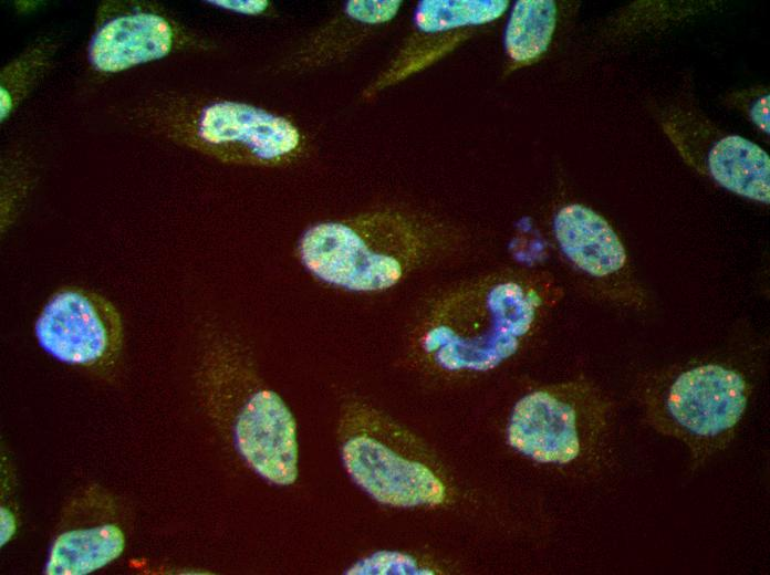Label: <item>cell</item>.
Segmentation results:
<instances>
[{"label":"cell","instance_id":"6da1fadb","mask_svg":"<svg viewBox=\"0 0 770 575\" xmlns=\"http://www.w3.org/2000/svg\"><path fill=\"white\" fill-rule=\"evenodd\" d=\"M561 295L554 279L539 271H497L464 281L427 303L416 348L444 372H488L518 353Z\"/></svg>","mask_w":770,"mask_h":575},{"label":"cell","instance_id":"7a4b0ae2","mask_svg":"<svg viewBox=\"0 0 770 575\" xmlns=\"http://www.w3.org/2000/svg\"><path fill=\"white\" fill-rule=\"evenodd\" d=\"M440 234L424 218L382 209L312 224L296 252L318 280L352 292L393 288L440 252Z\"/></svg>","mask_w":770,"mask_h":575},{"label":"cell","instance_id":"3957f363","mask_svg":"<svg viewBox=\"0 0 770 575\" xmlns=\"http://www.w3.org/2000/svg\"><path fill=\"white\" fill-rule=\"evenodd\" d=\"M753 388L739 363L712 357L643 374L634 397L644 422L686 447L696 470L735 439Z\"/></svg>","mask_w":770,"mask_h":575},{"label":"cell","instance_id":"277c9868","mask_svg":"<svg viewBox=\"0 0 770 575\" xmlns=\"http://www.w3.org/2000/svg\"><path fill=\"white\" fill-rule=\"evenodd\" d=\"M200 381L210 406L228 414L235 446L247 464L270 483H294L295 419L241 348L225 338L214 342L202 359Z\"/></svg>","mask_w":770,"mask_h":575},{"label":"cell","instance_id":"5b68a950","mask_svg":"<svg viewBox=\"0 0 770 575\" xmlns=\"http://www.w3.org/2000/svg\"><path fill=\"white\" fill-rule=\"evenodd\" d=\"M337 437L348 475L377 502L395 508L444 502L446 487L420 442L376 408L346 402Z\"/></svg>","mask_w":770,"mask_h":575},{"label":"cell","instance_id":"8992f818","mask_svg":"<svg viewBox=\"0 0 770 575\" xmlns=\"http://www.w3.org/2000/svg\"><path fill=\"white\" fill-rule=\"evenodd\" d=\"M614 406L585 380L545 385L513 406L508 443L543 464H569L589 447L602 445L613 429Z\"/></svg>","mask_w":770,"mask_h":575},{"label":"cell","instance_id":"52a82bcc","mask_svg":"<svg viewBox=\"0 0 770 575\" xmlns=\"http://www.w3.org/2000/svg\"><path fill=\"white\" fill-rule=\"evenodd\" d=\"M180 129L194 147L223 161L283 167L304 155L300 127L287 116L247 103L219 101L198 107Z\"/></svg>","mask_w":770,"mask_h":575},{"label":"cell","instance_id":"ba28073f","mask_svg":"<svg viewBox=\"0 0 770 575\" xmlns=\"http://www.w3.org/2000/svg\"><path fill=\"white\" fill-rule=\"evenodd\" d=\"M123 321L113 302L83 286L66 285L44 302L34 324L39 346L66 365L101 372L123 346Z\"/></svg>","mask_w":770,"mask_h":575},{"label":"cell","instance_id":"9c48e42d","mask_svg":"<svg viewBox=\"0 0 770 575\" xmlns=\"http://www.w3.org/2000/svg\"><path fill=\"white\" fill-rule=\"evenodd\" d=\"M553 233L564 258L593 283L600 296L624 307L644 305L626 250L602 216L580 203L566 205L553 218Z\"/></svg>","mask_w":770,"mask_h":575},{"label":"cell","instance_id":"30bf717a","mask_svg":"<svg viewBox=\"0 0 770 575\" xmlns=\"http://www.w3.org/2000/svg\"><path fill=\"white\" fill-rule=\"evenodd\" d=\"M399 0H351L304 36L278 64L281 72L301 74L342 61L373 29L391 22Z\"/></svg>","mask_w":770,"mask_h":575},{"label":"cell","instance_id":"8fae6325","mask_svg":"<svg viewBox=\"0 0 770 575\" xmlns=\"http://www.w3.org/2000/svg\"><path fill=\"white\" fill-rule=\"evenodd\" d=\"M174 33L162 17L138 13L116 18L93 38L90 58L97 70L118 72L165 56Z\"/></svg>","mask_w":770,"mask_h":575},{"label":"cell","instance_id":"7c38bea8","mask_svg":"<svg viewBox=\"0 0 770 575\" xmlns=\"http://www.w3.org/2000/svg\"><path fill=\"white\" fill-rule=\"evenodd\" d=\"M710 177L727 190L769 203L770 159L755 143L727 136L715 144L707 159Z\"/></svg>","mask_w":770,"mask_h":575},{"label":"cell","instance_id":"4fadbf2b","mask_svg":"<svg viewBox=\"0 0 770 575\" xmlns=\"http://www.w3.org/2000/svg\"><path fill=\"white\" fill-rule=\"evenodd\" d=\"M124 545V534L116 525H98L63 533L51 547L45 573L89 574L118 557Z\"/></svg>","mask_w":770,"mask_h":575},{"label":"cell","instance_id":"5bb4252c","mask_svg":"<svg viewBox=\"0 0 770 575\" xmlns=\"http://www.w3.org/2000/svg\"><path fill=\"white\" fill-rule=\"evenodd\" d=\"M556 23V7L551 0L516 2L504 32V49L517 63H528L548 48Z\"/></svg>","mask_w":770,"mask_h":575},{"label":"cell","instance_id":"9a60e30c","mask_svg":"<svg viewBox=\"0 0 770 575\" xmlns=\"http://www.w3.org/2000/svg\"><path fill=\"white\" fill-rule=\"evenodd\" d=\"M508 8L503 0H424L414 12L415 31L425 34L479 25L498 19Z\"/></svg>","mask_w":770,"mask_h":575},{"label":"cell","instance_id":"2e32d148","mask_svg":"<svg viewBox=\"0 0 770 575\" xmlns=\"http://www.w3.org/2000/svg\"><path fill=\"white\" fill-rule=\"evenodd\" d=\"M346 574H423L417 561L400 552H376L351 566Z\"/></svg>","mask_w":770,"mask_h":575},{"label":"cell","instance_id":"e0dca14e","mask_svg":"<svg viewBox=\"0 0 770 575\" xmlns=\"http://www.w3.org/2000/svg\"><path fill=\"white\" fill-rule=\"evenodd\" d=\"M216 7L249 15H263L275 13V9L271 1L267 0H209L207 1Z\"/></svg>","mask_w":770,"mask_h":575},{"label":"cell","instance_id":"ac0fdd59","mask_svg":"<svg viewBox=\"0 0 770 575\" xmlns=\"http://www.w3.org/2000/svg\"><path fill=\"white\" fill-rule=\"evenodd\" d=\"M750 115L757 126L769 134V94L760 97L752 105Z\"/></svg>","mask_w":770,"mask_h":575},{"label":"cell","instance_id":"d6986e66","mask_svg":"<svg viewBox=\"0 0 770 575\" xmlns=\"http://www.w3.org/2000/svg\"><path fill=\"white\" fill-rule=\"evenodd\" d=\"M10 108H11L10 95L7 91L3 90V87H1V119L4 118V116L10 111Z\"/></svg>","mask_w":770,"mask_h":575}]
</instances>
